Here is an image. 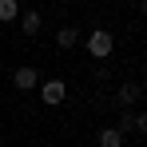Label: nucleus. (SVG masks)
I'll use <instances>...</instances> for the list:
<instances>
[{"mask_svg":"<svg viewBox=\"0 0 147 147\" xmlns=\"http://www.w3.org/2000/svg\"><path fill=\"white\" fill-rule=\"evenodd\" d=\"M12 84H16V88H20V92H32V88H36V84H40V72H36V68H16V76H12Z\"/></svg>","mask_w":147,"mask_h":147,"instance_id":"3","label":"nucleus"},{"mask_svg":"<svg viewBox=\"0 0 147 147\" xmlns=\"http://www.w3.org/2000/svg\"><path fill=\"white\" fill-rule=\"evenodd\" d=\"M131 131H135V135H147V111L135 115V127H131Z\"/></svg>","mask_w":147,"mask_h":147,"instance_id":"9","label":"nucleus"},{"mask_svg":"<svg viewBox=\"0 0 147 147\" xmlns=\"http://www.w3.org/2000/svg\"><path fill=\"white\" fill-rule=\"evenodd\" d=\"M143 12H147V4H143Z\"/></svg>","mask_w":147,"mask_h":147,"instance_id":"11","label":"nucleus"},{"mask_svg":"<svg viewBox=\"0 0 147 147\" xmlns=\"http://www.w3.org/2000/svg\"><path fill=\"white\" fill-rule=\"evenodd\" d=\"M115 99H119V107H131V103L139 99V84H123V88H119V96H115Z\"/></svg>","mask_w":147,"mask_h":147,"instance_id":"5","label":"nucleus"},{"mask_svg":"<svg viewBox=\"0 0 147 147\" xmlns=\"http://www.w3.org/2000/svg\"><path fill=\"white\" fill-rule=\"evenodd\" d=\"M131 127H135V115H131V111H123V119H119V131H131Z\"/></svg>","mask_w":147,"mask_h":147,"instance_id":"10","label":"nucleus"},{"mask_svg":"<svg viewBox=\"0 0 147 147\" xmlns=\"http://www.w3.org/2000/svg\"><path fill=\"white\" fill-rule=\"evenodd\" d=\"M111 48H115L111 32H103V28H96V32L88 36V52H92L96 60H107V56H111Z\"/></svg>","mask_w":147,"mask_h":147,"instance_id":"1","label":"nucleus"},{"mask_svg":"<svg viewBox=\"0 0 147 147\" xmlns=\"http://www.w3.org/2000/svg\"><path fill=\"white\" fill-rule=\"evenodd\" d=\"M76 40H80L76 28H60V32H56V44H60V48H76Z\"/></svg>","mask_w":147,"mask_h":147,"instance_id":"8","label":"nucleus"},{"mask_svg":"<svg viewBox=\"0 0 147 147\" xmlns=\"http://www.w3.org/2000/svg\"><path fill=\"white\" fill-rule=\"evenodd\" d=\"M99 147H123V131L119 127H103L99 131Z\"/></svg>","mask_w":147,"mask_h":147,"instance_id":"4","label":"nucleus"},{"mask_svg":"<svg viewBox=\"0 0 147 147\" xmlns=\"http://www.w3.org/2000/svg\"><path fill=\"white\" fill-rule=\"evenodd\" d=\"M64 96H68V88H64V80H48V84L40 88V99H44L48 107H56V103H64Z\"/></svg>","mask_w":147,"mask_h":147,"instance_id":"2","label":"nucleus"},{"mask_svg":"<svg viewBox=\"0 0 147 147\" xmlns=\"http://www.w3.org/2000/svg\"><path fill=\"white\" fill-rule=\"evenodd\" d=\"M16 16H20V4H16V0H0V20H4V24H12Z\"/></svg>","mask_w":147,"mask_h":147,"instance_id":"7","label":"nucleus"},{"mask_svg":"<svg viewBox=\"0 0 147 147\" xmlns=\"http://www.w3.org/2000/svg\"><path fill=\"white\" fill-rule=\"evenodd\" d=\"M20 28H24L28 36H36V32H40V12H36V8L24 12V16H20Z\"/></svg>","mask_w":147,"mask_h":147,"instance_id":"6","label":"nucleus"}]
</instances>
